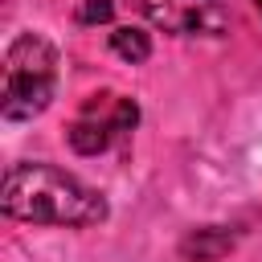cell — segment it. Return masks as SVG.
<instances>
[{
	"instance_id": "obj_1",
	"label": "cell",
	"mask_w": 262,
	"mask_h": 262,
	"mask_svg": "<svg viewBox=\"0 0 262 262\" xmlns=\"http://www.w3.org/2000/svg\"><path fill=\"white\" fill-rule=\"evenodd\" d=\"M0 209L12 221H29V225H98V221H106V201L98 188L82 184L78 176L61 172L53 164H41V160H25L4 172Z\"/></svg>"
},
{
	"instance_id": "obj_2",
	"label": "cell",
	"mask_w": 262,
	"mask_h": 262,
	"mask_svg": "<svg viewBox=\"0 0 262 262\" xmlns=\"http://www.w3.org/2000/svg\"><path fill=\"white\" fill-rule=\"evenodd\" d=\"M53 90H57V49L41 33L12 37L8 53H4L0 115L8 123H25L53 102Z\"/></svg>"
},
{
	"instance_id": "obj_3",
	"label": "cell",
	"mask_w": 262,
	"mask_h": 262,
	"mask_svg": "<svg viewBox=\"0 0 262 262\" xmlns=\"http://www.w3.org/2000/svg\"><path fill=\"white\" fill-rule=\"evenodd\" d=\"M156 29L176 37H221L229 29V12L217 0H131Z\"/></svg>"
},
{
	"instance_id": "obj_4",
	"label": "cell",
	"mask_w": 262,
	"mask_h": 262,
	"mask_svg": "<svg viewBox=\"0 0 262 262\" xmlns=\"http://www.w3.org/2000/svg\"><path fill=\"white\" fill-rule=\"evenodd\" d=\"M233 242H237L233 229H225V225H209V229L188 233V237L180 242V254H184L188 262H217L221 254L233 250Z\"/></svg>"
},
{
	"instance_id": "obj_5",
	"label": "cell",
	"mask_w": 262,
	"mask_h": 262,
	"mask_svg": "<svg viewBox=\"0 0 262 262\" xmlns=\"http://www.w3.org/2000/svg\"><path fill=\"white\" fill-rule=\"evenodd\" d=\"M111 49H115L123 61L139 66V61H147V57H151V37H147L143 29L123 25V29H115V33H111Z\"/></svg>"
},
{
	"instance_id": "obj_6",
	"label": "cell",
	"mask_w": 262,
	"mask_h": 262,
	"mask_svg": "<svg viewBox=\"0 0 262 262\" xmlns=\"http://www.w3.org/2000/svg\"><path fill=\"white\" fill-rule=\"evenodd\" d=\"M115 16V0H82L78 8V25H106Z\"/></svg>"
},
{
	"instance_id": "obj_7",
	"label": "cell",
	"mask_w": 262,
	"mask_h": 262,
	"mask_svg": "<svg viewBox=\"0 0 262 262\" xmlns=\"http://www.w3.org/2000/svg\"><path fill=\"white\" fill-rule=\"evenodd\" d=\"M254 4H258V12H262V0H254Z\"/></svg>"
}]
</instances>
